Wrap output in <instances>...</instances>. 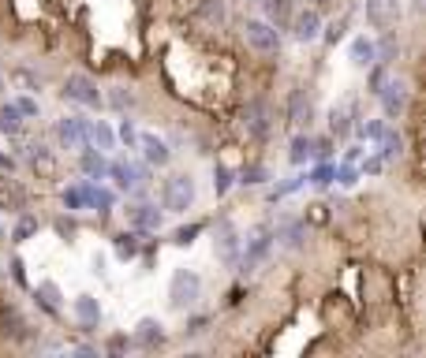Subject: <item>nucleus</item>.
<instances>
[{"label":"nucleus","instance_id":"nucleus-1","mask_svg":"<svg viewBox=\"0 0 426 358\" xmlns=\"http://www.w3.org/2000/svg\"><path fill=\"white\" fill-rule=\"evenodd\" d=\"M202 299V276L195 269H176L172 273V284H168V306L188 314L195 302Z\"/></svg>","mask_w":426,"mask_h":358},{"label":"nucleus","instance_id":"nucleus-2","mask_svg":"<svg viewBox=\"0 0 426 358\" xmlns=\"http://www.w3.org/2000/svg\"><path fill=\"white\" fill-rule=\"evenodd\" d=\"M161 205H165V213H188V209L195 205V179L188 176V172H176V176L165 179Z\"/></svg>","mask_w":426,"mask_h":358},{"label":"nucleus","instance_id":"nucleus-3","mask_svg":"<svg viewBox=\"0 0 426 358\" xmlns=\"http://www.w3.org/2000/svg\"><path fill=\"white\" fill-rule=\"evenodd\" d=\"M273 243H277L273 228H270V224H262V228L247 239V250H239V261H236L239 273H258L262 265H265V258H270Z\"/></svg>","mask_w":426,"mask_h":358},{"label":"nucleus","instance_id":"nucleus-4","mask_svg":"<svg viewBox=\"0 0 426 358\" xmlns=\"http://www.w3.org/2000/svg\"><path fill=\"white\" fill-rule=\"evenodd\" d=\"M60 94H64V101H75V105H83V109H101V105H105V94L98 90V83L90 75H83V71L64 78Z\"/></svg>","mask_w":426,"mask_h":358},{"label":"nucleus","instance_id":"nucleus-5","mask_svg":"<svg viewBox=\"0 0 426 358\" xmlns=\"http://www.w3.org/2000/svg\"><path fill=\"white\" fill-rule=\"evenodd\" d=\"M243 127H247V135L255 138V142H265V138L273 135V127H277V119H273V105L265 101V97L247 101V109H243Z\"/></svg>","mask_w":426,"mask_h":358},{"label":"nucleus","instance_id":"nucleus-6","mask_svg":"<svg viewBox=\"0 0 426 358\" xmlns=\"http://www.w3.org/2000/svg\"><path fill=\"white\" fill-rule=\"evenodd\" d=\"M109 176L116 179L120 191L142 198V194H146V183H150V168L139 165V161H113V165H109Z\"/></svg>","mask_w":426,"mask_h":358},{"label":"nucleus","instance_id":"nucleus-7","mask_svg":"<svg viewBox=\"0 0 426 358\" xmlns=\"http://www.w3.org/2000/svg\"><path fill=\"white\" fill-rule=\"evenodd\" d=\"M239 250H243V239H239L236 224L229 217H221L213 224V254H217L224 265H236L239 261Z\"/></svg>","mask_w":426,"mask_h":358},{"label":"nucleus","instance_id":"nucleus-8","mask_svg":"<svg viewBox=\"0 0 426 358\" xmlns=\"http://www.w3.org/2000/svg\"><path fill=\"white\" fill-rule=\"evenodd\" d=\"M243 37L255 52H262V56H277V52H281V30H273L265 19H247Z\"/></svg>","mask_w":426,"mask_h":358},{"label":"nucleus","instance_id":"nucleus-9","mask_svg":"<svg viewBox=\"0 0 426 358\" xmlns=\"http://www.w3.org/2000/svg\"><path fill=\"white\" fill-rule=\"evenodd\" d=\"M378 97H381V112L385 119H401L404 109H408V83H401V78H385V86L378 90Z\"/></svg>","mask_w":426,"mask_h":358},{"label":"nucleus","instance_id":"nucleus-10","mask_svg":"<svg viewBox=\"0 0 426 358\" xmlns=\"http://www.w3.org/2000/svg\"><path fill=\"white\" fill-rule=\"evenodd\" d=\"M57 142H60V150H83L86 145V119L83 116L57 119Z\"/></svg>","mask_w":426,"mask_h":358},{"label":"nucleus","instance_id":"nucleus-11","mask_svg":"<svg viewBox=\"0 0 426 358\" xmlns=\"http://www.w3.org/2000/svg\"><path fill=\"white\" fill-rule=\"evenodd\" d=\"M292 34H296V42H318L322 37V16H318V8H303L299 16H292Z\"/></svg>","mask_w":426,"mask_h":358},{"label":"nucleus","instance_id":"nucleus-12","mask_svg":"<svg viewBox=\"0 0 426 358\" xmlns=\"http://www.w3.org/2000/svg\"><path fill=\"white\" fill-rule=\"evenodd\" d=\"M277 243L288 246V250H303V243H307V220L299 217H284L281 224H277Z\"/></svg>","mask_w":426,"mask_h":358},{"label":"nucleus","instance_id":"nucleus-13","mask_svg":"<svg viewBox=\"0 0 426 358\" xmlns=\"http://www.w3.org/2000/svg\"><path fill=\"white\" fill-rule=\"evenodd\" d=\"M127 224L135 232H157L165 224V213L157 205H127Z\"/></svg>","mask_w":426,"mask_h":358},{"label":"nucleus","instance_id":"nucleus-14","mask_svg":"<svg viewBox=\"0 0 426 358\" xmlns=\"http://www.w3.org/2000/svg\"><path fill=\"white\" fill-rule=\"evenodd\" d=\"M314 119V105H311V94L307 90H292V97H288V124L292 127H307Z\"/></svg>","mask_w":426,"mask_h":358},{"label":"nucleus","instance_id":"nucleus-15","mask_svg":"<svg viewBox=\"0 0 426 358\" xmlns=\"http://www.w3.org/2000/svg\"><path fill=\"white\" fill-rule=\"evenodd\" d=\"M139 145H142L146 165L165 168V165L172 161V150H168V142H165V138H157V135H139Z\"/></svg>","mask_w":426,"mask_h":358},{"label":"nucleus","instance_id":"nucleus-16","mask_svg":"<svg viewBox=\"0 0 426 358\" xmlns=\"http://www.w3.org/2000/svg\"><path fill=\"white\" fill-rule=\"evenodd\" d=\"M135 343L146 351H154V347H161L165 343V325L157 321V317H142L139 328H135Z\"/></svg>","mask_w":426,"mask_h":358},{"label":"nucleus","instance_id":"nucleus-17","mask_svg":"<svg viewBox=\"0 0 426 358\" xmlns=\"http://www.w3.org/2000/svg\"><path fill=\"white\" fill-rule=\"evenodd\" d=\"M75 317H79V325H83V333H94V328L101 325L98 299H94V295H79V299H75Z\"/></svg>","mask_w":426,"mask_h":358},{"label":"nucleus","instance_id":"nucleus-18","mask_svg":"<svg viewBox=\"0 0 426 358\" xmlns=\"http://www.w3.org/2000/svg\"><path fill=\"white\" fill-rule=\"evenodd\" d=\"M367 19L378 30H389L396 19V0H367Z\"/></svg>","mask_w":426,"mask_h":358},{"label":"nucleus","instance_id":"nucleus-19","mask_svg":"<svg viewBox=\"0 0 426 358\" xmlns=\"http://www.w3.org/2000/svg\"><path fill=\"white\" fill-rule=\"evenodd\" d=\"M352 112H355V105H337V109L329 112V131H333V138H348L352 135Z\"/></svg>","mask_w":426,"mask_h":358},{"label":"nucleus","instance_id":"nucleus-20","mask_svg":"<svg viewBox=\"0 0 426 358\" xmlns=\"http://www.w3.org/2000/svg\"><path fill=\"white\" fill-rule=\"evenodd\" d=\"M258 4L265 8V23H270L273 30H288V23H292L288 0H258Z\"/></svg>","mask_w":426,"mask_h":358},{"label":"nucleus","instance_id":"nucleus-21","mask_svg":"<svg viewBox=\"0 0 426 358\" xmlns=\"http://www.w3.org/2000/svg\"><path fill=\"white\" fill-rule=\"evenodd\" d=\"M26 124V116L16 109V101H8V105H0V135H8V138H16L19 131Z\"/></svg>","mask_w":426,"mask_h":358},{"label":"nucleus","instance_id":"nucleus-22","mask_svg":"<svg viewBox=\"0 0 426 358\" xmlns=\"http://www.w3.org/2000/svg\"><path fill=\"white\" fill-rule=\"evenodd\" d=\"M86 145H98V150H113V145H116L113 127L105 124V119H98V124H86Z\"/></svg>","mask_w":426,"mask_h":358},{"label":"nucleus","instance_id":"nucleus-23","mask_svg":"<svg viewBox=\"0 0 426 358\" xmlns=\"http://www.w3.org/2000/svg\"><path fill=\"white\" fill-rule=\"evenodd\" d=\"M352 64H355V68H370V64H378V56H374V42H370L367 34H359L355 42H352Z\"/></svg>","mask_w":426,"mask_h":358},{"label":"nucleus","instance_id":"nucleus-24","mask_svg":"<svg viewBox=\"0 0 426 358\" xmlns=\"http://www.w3.org/2000/svg\"><path fill=\"white\" fill-rule=\"evenodd\" d=\"M113 250H116V258H120V261H131V258L139 254V232L131 228V232L113 235Z\"/></svg>","mask_w":426,"mask_h":358},{"label":"nucleus","instance_id":"nucleus-25","mask_svg":"<svg viewBox=\"0 0 426 358\" xmlns=\"http://www.w3.org/2000/svg\"><path fill=\"white\" fill-rule=\"evenodd\" d=\"M83 161H79V165H83V172H86V176L90 179H105V176H109V161H105V157H101V150L94 153V150H90V145H83Z\"/></svg>","mask_w":426,"mask_h":358},{"label":"nucleus","instance_id":"nucleus-26","mask_svg":"<svg viewBox=\"0 0 426 358\" xmlns=\"http://www.w3.org/2000/svg\"><path fill=\"white\" fill-rule=\"evenodd\" d=\"M90 187L94 183H83V187H64V194H60V202H64V209H90Z\"/></svg>","mask_w":426,"mask_h":358},{"label":"nucleus","instance_id":"nucleus-27","mask_svg":"<svg viewBox=\"0 0 426 358\" xmlns=\"http://www.w3.org/2000/svg\"><path fill=\"white\" fill-rule=\"evenodd\" d=\"M381 161H393V157H401L404 153V138H401V131H393L389 124H385V131H381Z\"/></svg>","mask_w":426,"mask_h":358},{"label":"nucleus","instance_id":"nucleus-28","mask_svg":"<svg viewBox=\"0 0 426 358\" xmlns=\"http://www.w3.org/2000/svg\"><path fill=\"white\" fill-rule=\"evenodd\" d=\"M311 150H314V138L311 135H296V138H292V150H288V161L292 165H307Z\"/></svg>","mask_w":426,"mask_h":358},{"label":"nucleus","instance_id":"nucleus-29","mask_svg":"<svg viewBox=\"0 0 426 358\" xmlns=\"http://www.w3.org/2000/svg\"><path fill=\"white\" fill-rule=\"evenodd\" d=\"M113 191L109 187H101V183H94V187H90V209H98V213H113Z\"/></svg>","mask_w":426,"mask_h":358},{"label":"nucleus","instance_id":"nucleus-30","mask_svg":"<svg viewBox=\"0 0 426 358\" xmlns=\"http://www.w3.org/2000/svg\"><path fill=\"white\" fill-rule=\"evenodd\" d=\"M270 179V168L265 165H243V172H239V183H243V187H262V183Z\"/></svg>","mask_w":426,"mask_h":358},{"label":"nucleus","instance_id":"nucleus-31","mask_svg":"<svg viewBox=\"0 0 426 358\" xmlns=\"http://www.w3.org/2000/svg\"><path fill=\"white\" fill-rule=\"evenodd\" d=\"M109 105H113L116 112H131V109L139 105V97L131 94L127 86H116V90H109Z\"/></svg>","mask_w":426,"mask_h":358},{"label":"nucleus","instance_id":"nucleus-32","mask_svg":"<svg viewBox=\"0 0 426 358\" xmlns=\"http://www.w3.org/2000/svg\"><path fill=\"white\" fill-rule=\"evenodd\" d=\"M38 228H42V224H38V217L23 213V217H19V224H16V228H11V243H26V239H30Z\"/></svg>","mask_w":426,"mask_h":358},{"label":"nucleus","instance_id":"nucleus-33","mask_svg":"<svg viewBox=\"0 0 426 358\" xmlns=\"http://www.w3.org/2000/svg\"><path fill=\"white\" fill-rule=\"evenodd\" d=\"M229 187H232V168L224 165V161H217V165H213V191L229 194Z\"/></svg>","mask_w":426,"mask_h":358},{"label":"nucleus","instance_id":"nucleus-34","mask_svg":"<svg viewBox=\"0 0 426 358\" xmlns=\"http://www.w3.org/2000/svg\"><path fill=\"white\" fill-rule=\"evenodd\" d=\"M202 228H206V224H183V228H176V235H172V243H176V246H191L195 243V239L198 235H202Z\"/></svg>","mask_w":426,"mask_h":358},{"label":"nucleus","instance_id":"nucleus-35","mask_svg":"<svg viewBox=\"0 0 426 358\" xmlns=\"http://www.w3.org/2000/svg\"><path fill=\"white\" fill-rule=\"evenodd\" d=\"M333 168H337V165H329V161H322V165H318L314 172H311V183H314V187H329V183H333Z\"/></svg>","mask_w":426,"mask_h":358},{"label":"nucleus","instance_id":"nucleus-36","mask_svg":"<svg viewBox=\"0 0 426 358\" xmlns=\"http://www.w3.org/2000/svg\"><path fill=\"white\" fill-rule=\"evenodd\" d=\"M26 157H30L34 165H52V153H49L45 142H30V145H26Z\"/></svg>","mask_w":426,"mask_h":358},{"label":"nucleus","instance_id":"nucleus-37","mask_svg":"<svg viewBox=\"0 0 426 358\" xmlns=\"http://www.w3.org/2000/svg\"><path fill=\"white\" fill-rule=\"evenodd\" d=\"M209 328V317L206 314H198V317H191L188 325H183V340H195V336H202Z\"/></svg>","mask_w":426,"mask_h":358},{"label":"nucleus","instance_id":"nucleus-38","mask_svg":"<svg viewBox=\"0 0 426 358\" xmlns=\"http://www.w3.org/2000/svg\"><path fill=\"white\" fill-rule=\"evenodd\" d=\"M202 16L209 19V23H224V16H229V11H224V0H206V4H202Z\"/></svg>","mask_w":426,"mask_h":358},{"label":"nucleus","instance_id":"nucleus-39","mask_svg":"<svg viewBox=\"0 0 426 358\" xmlns=\"http://www.w3.org/2000/svg\"><path fill=\"white\" fill-rule=\"evenodd\" d=\"M329 157H333V142H329V138H314L311 161H329Z\"/></svg>","mask_w":426,"mask_h":358},{"label":"nucleus","instance_id":"nucleus-40","mask_svg":"<svg viewBox=\"0 0 426 358\" xmlns=\"http://www.w3.org/2000/svg\"><path fill=\"white\" fill-rule=\"evenodd\" d=\"M299 187H303V176H296V179H284L281 187H273V191H270V198H273V202H277V198H284V194H292V191H299Z\"/></svg>","mask_w":426,"mask_h":358},{"label":"nucleus","instance_id":"nucleus-41","mask_svg":"<svg viewBox=\"0 0 426 358\" xmlns=\"http://www.w3.org/2000/svg\"><path fill=\"white\" fill-rule=\"evenodd\" d=\"M120 138L127 142V150H135V145H139V135H135V124H131L127 116H124V124H120Z\"/></svg>","mask_w":426,"mask_h":358},{"label":"nucleus","instance_id":"nucleus-42","mask_svg":"<svg viewBox=\"0 0 426 358\" xmlns=\"http://www.w3.org/2000/svg\"><path fill=\"white\" fill-rule=\"evenodd\" d=\"M344 30H348V23H344V19H340V23H329V26H326V42L337 45L340 37H344Z\"/></svg>","mask_w":426,"mask_h":358},{"label":"nucleus","instance_id":"nucleus-43","mask_svg":"<svg viewBox=\"0 0 426 358\" xmlns=\"http://www.w3.org/2000/svg\"><path fill=\"white\" fill-rule=\"evenodd\" d=\"M127 347H131L127 336H109V343H105V351H109V354H120V351H127Z\"/></svg>","mask_w":426,"mask_h":358},{"label":"nucleus","instance_id":"nucleus-44","mask_svg":"<svg viewBox=\"0 0 426 358\" xmlns=\"http://www.w3.org/2000/svg\"><path fill=\"white\" fill-rule=\"evenodd\" d=\"M16 109H19L26 119H34V116H38V101H30V97H19V101H16Z\"/></svg>","mask_w":426,"mask_h":358},{"label":"nucleus","instance_id":"nucleus-45","mask_svg":"<svg viewBox=\"0 0 426 358\" xmlns=\"http://www.w3.org/2000/svg\"><path fill=\"white\" fill-rule=\"evenodd\" d=\"M11 280L26 284V273H23V261H19V258H11Z\"/></svg>","mask_w":426,"mask_h":358},{"label":"nucleus","instance_id":"nucleus-46","mask_svg":"<svg viewBox=\"0 0 426 358\" xmlns=\"http://www.w3.org/2000/svg\"><path fill=\"white\" fill-rule=\"evenodd\" d=\"M57 232H60V235H75L79 228H75V220H64V217H60V220H57Z\"/></svg>","mask_w":426,"mask_h":358},{"label":"nucleus","instance_id":"nucleus-47","mask_svg":"<svg viewBox=\"0 0 426 358\" xmlns=\"http://www.w3.org/2000/svg\"><path fill=\"white\" fill-rule=\"evenodd\" d=\"M344 161H348V165H352V161H359V145H348V153H344Z\"/></svg>","mask_w":426,"mask_h":358},{"label":"nucleus","instance_id":"nucleus-48","mask_svg":"<svg viewBox=\"0 0 426 358\" xmlns=\"http://www.w3.org/2000/svg\"><path fill=\"white\" fill-rule=\"evenodd\" d=\"M378 168H381V161H378V157H370V161L363 165V172H378Z\"/></svg>","mask_w":426,"mask_h":358},{"label":"nucleus","instance_id":"nucleus-49","mask_svg":"<svg viewBox=\"0 0 426 358\" xmlns=\"http://www.w3.org/2000/svg\"><path fill=\"white\" fill-rule=\"evenodd\" d=\"M411 11H415V16H419V11H422V0H411Z\"/></svg>","mask_w":426,"mask_h":358},{"label":"nucleus","instance_id":"nucleus-50","mask_svg":"<svg viewBox=\"0 0 426 358\" xmlns=\"http://www.w3.org/2000/svg\"><path fill=\"white\" fill-rule=\"evenodd\" d=\"M0 168H4V172L11 168V161H8V157H0Z\"/></svg>","mask_w":426,"mask_h":358},{"label":"nucleus","instance_id":"nucleus-51","mask_svg":"<svg viewBox=\"0 0 426 358\" xmlns=\"http://www.w3.org/2000/svg\"><path fill=\"white\" fill-rule=\"evenodd\" d=\"M0 243H4V224H0Z\"/></svg>","mask_w":426,"mask_h":358},{"label":"nucleus","instance_id":"nucleus-52","mask_svg":"<svg viewBox=\"0 0 426 358\" xmlns=\"http://www.w3.org/2000/svg\"><path fill=\"white\" fill-rule=\"evenodd\" d=\"M314 4H329V0H314Z\"/></svg>","mask_w":426,"mask_h":358}]
</instances>
